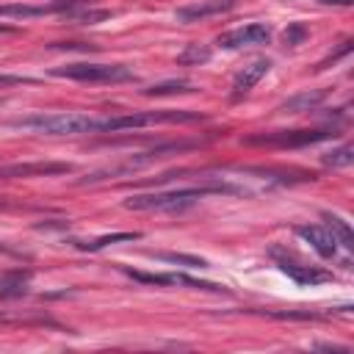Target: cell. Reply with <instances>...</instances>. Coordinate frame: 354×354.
Listing matches in <instances>:
<instances>
[{
  "mask_svg": "<svg viewBox=\"0 0 354 354\" xmlns=\"http://www.w3.org/2000/svg\"><path fill=\"white\" fill-rule=\"evenodd\" d=\"M158 260L163 263H174V266H185V268H207V260L196 257V254H183V252H155Z\"/></svg>",
  "mask_w": 354,
  "mask_h": 354,
  "instance_id": "obj_21",
  "label": "cell"
},
{
  "mask_svg": "<svg viewBox=\"0 0 354 354\" xmlns=\"http://www.w3.org/2000/svg\"><path fill=\"white\" fill-rule=\"evenodd\" d=\"M335 136V127H321V130H274V133H257V136H246L243 144L249 147H279V149H296V147H307L315 141H324Z\"/></svg>",
  "mask_w": 354,
  "mask_h": 354,
  "instance_id": "obj_5",
  "label": "cell"
},
{
  "mask_svg": "<svg viewBox=\"0 0 354 354\" xmlns=\"http://www.w3.org/2000/svg\"><path fill=\"white\" fill-rule=\"evenodd\" d=\"M348 53H351V39H346V41L340 44V50H337V53H332V55H326V58H324V61L318 64V69H326L329 64H337V61H340L343 55H348Z\"/></svg>",
  "mask_w": 354,
  "mask_h": 354,
  "instance_id": "obj_24",
  "label": "cell"
},
{
  "mask_svg": "<svg viewBox=\"0 0 354 354\" xmlns=\"http://www.w3.org/2000/svg\"><path fill=\"white\" fill-rule=\"evenodd\" d=\"M11 127L36 130L47 136H80V133H100V119L86 113H30L8 122Z\"/></svg>",
  "mask_w": 354,
  "mask_h": 354,
  "instance_id": "obj_2",
  "label": "cell"
},
{
  "mask_svg": "<svg viewBox=\"0 0 354 354\" xmlns=\"http://www.w3.org/2000/svg\"><path fill=\"white\" fill-rule=\"evenodd\" d=\"M138 238H141V232H113V235H100L94 241H72V243L83 252H100L108 243H124V241H138Z\"/></svg>",
  "mask_w": 354,
  "mask_h": 354,
  "instance_id": "obj_17",
  "label": "cell"
},
{
  "mask_svg": "<svg viewBox=\"0 0 354 354\" xmlns=\"http://www.w3.org/2000/svg\"><path fill=\"white\" fill-rule=\"evenodd\" d=\"M318 3H324V6H351L354 0H318Z\"/></svg>",
  "mask_w": 354,
  "mask_h": 354,
  "instance_id": "obj_27",
  "label": "cell"
},
{
  "mask_svg": "<svg viewBox=\"0 0 354 354\" xmlns=\"http://www.w3.org/2000/svg\"><path fill=\"white\" fill-rule=\"evenodd\" d=\"M296 235L304 238L324 260H332V257L337 254V241H335V235H332L326 227H321V224H299V227H296Z\"/></svg>",
  "mask_w": 354,
  "mask_h": 354,
  "instance_id": "obj_12",
  "label": "cell"
},
{
  "mask_svg": "<svg viewBox=\"0 0 354 354\" xmlns=\"http://www.w3.org/2000/svg\"><path fill=\"white\" fill-rule=\"evenodd\" d=\"M268 69H271V61H268V58H257V61L246 64V66L235 75V80H232V97H235V100L246 97V94L268 75Z\"/></svg>",
  "mask_w": 354,
  "mask_h": 354,
  "instance_id": "obj_13",
  "label": "cell"
},
{
  "mask_svg": "<svg viewBox=\"0 0 354 354\" xmlns=\"http://www.w3.org/2000/svg\"><path fill=\"white\" fill-rule=\"evenodd\" d=\"M210 55H213V50L207 44L194 41V44H185V50H180L177 64H183V66H199V64H207Z\"/></svg>",
  "mask_w": 354,
  "mask_h": 354,
  "instance_id": "obj_19",
  "label": "cell"
},
{
  "mask_svg": "<svg viewBox=\"0 0 354 354\" xmlns=\"http://www.w3.org/2000/svg\"><path fill=\"white\" fill-rule=\"evenodd\" d=\"M313 348H324V351H348L346 346H335V343H318V346H313Z\"/></svg>",
  "mask_w": 354,
  "mask_h": 354,
  "instance_id": "obj_26",
  "label": "cell"
},
{
  "mask_svg": "<svg viewBox=\"0 0 354 354\" xmlns=\"http://www.w3.org/2000/svg\"><path fill=\"white\" fill-rule=\"evenodd\" d=\"M188 91H196L194 83L180 77V80H163V83H155V86L144 88L141 94H147V97H169V94H188Z\"/></svg>",
  "mask_w": 354,
  "mask_h": 354,
  "instance_id": "obj_18",
  "label": "cell"
},
{
  "mask_svg": "<svg viewBox=\"0 0 354 354\" xmlns=\"http://www.w3.org/2000/svg\"><path fill=\"white\" fill-rule=\"evenodd\" d=\"M75 171L72 163H55V160H33V163H8L0 166V180H17V177H55Z\"/></svg>",
  "mask_w": 354,
  "mask_h": 354,
  "instance_id": "obj_9",
  "label": "cell"
},
{
  "mask_svg": "<svg viewBox=\"0 0 354 354\" xmlns=\"http://www.w3.org/2000/svg\"><path fill=\"white\" fill-rule=\"evenodd\" d=\"M271 41V28L266 22H249L243 28L227 30L218 36V47L224 50H241V47H254V44H268Z\"/></svg>",
  "mask_w": 354,
  "mask_h": 354,
  "instance_id": "obj_8",
  "label": "cell"
},
{
  "mask_svg": "<svg viewBox=\"0 0 354 354\" xmlns=\"http://www.w3.org/2000/svg\"><path fill=\"white\" fill-rule=\"evenodd\" d=\"M210 194H243V188L213 183V185H196V188H177V191H158V194H136L124 199L127 210H155V213H180L191 205H196L202 196Z\"/></svg>",
  "mask_w": 354,
  "mask_h": 354,
  "instance_id": "obj_1",
  "label": "cell"
},
{
  "mask_svg": "<svg viewBox=\"0 0 354 354\" xmlns=\"http://www.w3.org/2000/svg\"><path fill=\"white\" fill-rule=\"evenodd\" d=\"M326 100V88H313V91H299L293 97H288L279 105V113H304V111H315L321 102Z\"/></svg>",
  "mask_w": 354,
  "mask_h": 354,
  "instance_id": "obj_14",
  "label": "cell"
},
{
  "mask_svg": "<svg viewBox=\"0 0 354 354\" xmlns=\"http://www.w3.org/2000/svg\"><path fill=\"white\" fill-rule=\"evenodd\" d=\"M0 33H17V28H14V25H3V22H0Z\"/></svg>",
  "mask_w": 354,
  "mask_h": 354,
  "instance_id": "obj_28",
  "label": "cell"
},
{
  "mask_svg": "<svg viewBox=\"0 0 354 354\" xmlns=\"http://www.w3.org/2000/svg\"><path fill=\"white\" fill-rule=\"evenodd\" d=\"M324 221H326V230L335 235V241H337L346 252H354V232H351L348 221L340 218L337 213H324Z\"/></svg>",
  "mask_w": 354,
  "mask_h": 354,
  "instance_id": "obj_16",
  "label": "cell"
},
{
  "mask_svg": "<svg viewBox=\"0 0 354 354\" xmlns=\"http://www.w3.org/2000/svg\"><path fill=\"white\" fill-rule=\"evenodd\" d=\"M127 277H133L136 282L144 285H177V288H194V290H210V293H227L224 285L216 282H205V279H194L188 274H144V271H133V268H122Z\"/></svg>",
  "mask_w": 354,
  "mask_h": 354,
  "instance_id": "obj_7",
  "label": "cell"
},
{
  "mask_svg": "<svg viewBox=\"0 0 354 354\" xmlns=\"http://www.w3.org/2000/svg\"><path fill=\"white\" fill-rule=\"evenodd\" d=\"M268 257L279 266L282 274H288V277H290L293 282H299V285H318V282H329V279H332L329 271L296 260V257H293L288 249H282V246H271V249H268Z\"/></svg>",
  "mask_w": 354,
  "mask_h": 354,
  "instance_id": "obj_6",
  "label": "cell"
},
{
  "mask_svg": "<svg viewBox=\"0 0 354 354\" xmlns=\"http://www.w3.org/2000/svg\"><path fill=\"white\" fill-rule=\"evenodd\" d=\"M64 17H69V19H75V22H83V25H94V22H100V19H108L111 11H77V6H75V8H69Z\"/></svg>",
  "mask_w": 354,
  "mask_h": 354,
  "instance_id": "obj_22",
  "label": "cell"
},
{
  "mask_svg": "<svg viewBox=\"0 0 354 354\" xmlns=\"http://www.w3.org/2000/svg\"><path fill=\"white\" fill-rule=\"evenodd\" d=\"M28 282H30V271H22V268L3 271L0 274V299H17V296L28 293Z\"/></svg>",
  "mask_w": 354,
  "mask_h": 354,
  "instance_id": "obj_15",
  "label": "cell"
},
{
  "mask_svg": "<svg viewBox=\"0 0 354 354\" xmlns=\"http://www.w3.org/2000/svg\"><path fill=\"white\" fill-rule=\"evenodd\" d=\"M55 77L80 80V83H127L136 80V75L122 64H66L53 69Z\"/></svg>",
  "mask_w": 354,
  "mask_h": 354,
  "instance_id": "obj_4",
  "label": "cell"
},
{
  "mask_svg": "<svg viewBox=\"0 0 354 354\" xmlns=\"http://www.w3.org/2000/svg\"><path fill=\"white\" fill-rule=\"evenodd\" d=\"M321 163L329 166V169L351 166V163H354V147H351V144H340V147H335L332 152H324V155H321Z\"/></svg>",
  "mask_w": 354,
  "mask_h": 354,
  "instance_id": "obj_20",
  "label": "cell"
},
{
  "mask_svg": "<svg viewBox=\"0 0 354 354\" xmlns=\"http://www.w3.org/2000/svg\"><path fill=\"white\" fill-rule=\"evenodd\" d=\"M0 102H3V100H0Z\"/></svg>",
  "mask_w": 354,
  "mask_h": 354,
  "instance_id": "obj_29",
  "label": "cell"
},
{
  "mask_svg": "<svg viewBox=\"0 0 354 354\" xmlns=\"http://www.w3.org/2000/svg\"><path fill=\"white\" fill-rule=\"evenodd\" d=\"M80 6L77 0H58L47 6H30V3H0V17L3 19H33V17H47V14H66L69 8Z\"/></svg>",
  "mask_w": 354,
  "mask_h": 354,
  "instance_id": "obj_10",
  "label": "cell"
},
{
  "mask_svg": "<svg viewBox=\"0 0 354 354\" xmlns=\"http://www.w3.org/2000/svg\"><path fill=\"white\" fill-rule=\"evenodd\" d=\"M19 83H33V77H22V75H0V86H19Z\"/></svg>",
  "mask_w": 354,
  "mask_h": 354,
  "instance_id": "obj_25",
  "label": "cell"
},
{
  "mask_svg": "<svg viewBox=\"0 0 354 354\" xmlns=\"http://www.w3.org/2000/svg\"><path fill=\"white\" fill-rule=\"evenodd\" d=\"M307 36H310V30H307V25H304V22H290V25L285 28V33H282V39H285V44H288V47L301 44Z\"/></svg>",
  "mask_w": 354,
  "mask_h": 354,
  "instance_id": "obj_23",
  "label": "cell"
},
{
  "mask_svg": "<svg viewBox=\"0 0 354 354\" xmlns=\"http://www.w3.org/2000/svg\"><path fill=\"white\" fill-rule=\"evenodd\" d=\"M238 6V0H199V3H191V6H180L174 11L177 22H202L207 17H218V14H227Z\"/></svg>",
  "mask_w": 354,
  "mask_h": 354,
  "instance_id": "obj_11",
  "label": "cell"
},
{
  "mask_svg": "<svg viewBox=\"0 0 354 354\" xmlns=\"http://www.w3.org/2000/svg\"><path fill=\"white\" fill-rule=\"evenodd\" d=\"M196 119H202V113H194V111H141V113H122V116L100 119V133H116V130L166 124V122H196Z\"/></svg>",
  "mask_w": 354,
  "mask_h": 354,
  "instance_id": "obj_3",
  "label": "cell"
}]
</instances>
